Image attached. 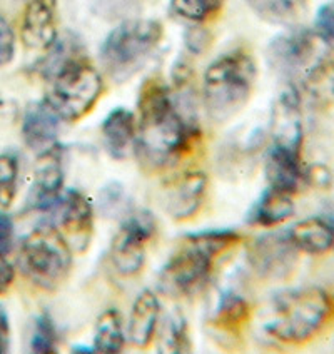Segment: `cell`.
<instances>
[{"instance_id": "6da1fadb", "label": "cell", "mask_w": 334, "mask_h": 354, "mask_svg": "<svg viewBox=\"0 0 334 354\" xmlns=\"http://www.w3.org/2000/svg\"><path fill=\"white\" fill-rule=\"evenodd\" d=\"M197 134V129L180 118L169 88L158 79H149L140 88L139 134L136 156L147 171H158L177 162Z\"/></svg>"}, {"instance_id": "7a4b0ae2", "label": "cell", "mask_w": 334, "mask_h": 354, "mask_svg": "<svg viewBox=\"0 0 334 354\" xmlns=\"http://www.w3.org/2000/svg\"><path fill=\"white\" fill-rule=\"evenodd\" d=\"M239 241L241 236L229 229L186 236V244L160 269L159 289L171 297H186L201 291L209 281L216 257Z\"/></svg>"}, {"instance_id": "3957f363", "label": "cell", "mask_w": 334, "mask_h": 354, "mask_svg": "<svg viewBox=\"0 0 334 354\" xmlns=\"http://www.w3.org/2000/svg\"><path fill=\"white\" fill-rule=\"evenodd\" d=\"M256 62L248 52L231 50L217 57L204 72V102L212 119L228 120L251 97L256 82Z\"/></svg>"}, {"instance_id": "277c9868", "label": "cell", "mask_w": 334, "mask_h": 354, "mask_svg": "<svg viewBox=\"0 0 334 354\" xmlns=\"http://www.w3.org/2000/svg\"><path fill=\"white\" fill-rule=\"evenodd\" d=\"M331 299L319 288L291 289L276 296L275 319L266 333L286 344H303L313 339L331 315Z\"/></svg>"}, {"instance_id": "5b68a950", "label": "cell", "mask_w": 334, "mask_h": 354, "mask_svg": "<svg viewBox=\"0 0 334 354\" xmlns=\"http://www.w3.org/2000/svg\"><path fill=\"white\" fill-rule=\"evenodd\" d=\"M102 88L104 82L98 69L77 55L52 75L46 102L60 119L75 122L94 109Z\"/></svg>"}, {"instance_id": "8992f818", "label": "cell", "mask_w": 334, "mask_h": 354, "mask_svg": "<svg viewBox=\"0 0 334 354\" xmlns=\"http://www.w3.org/2000/svg\"><path fill=\"white\" fill-rule=\"evenodd\" d=\"M163 39V26L158 20L134 19L115 27L100 47V60L114 79H127Z\"/></svg>"}, {"instance_id": "52a82bcc", "label": "cell", "mask_w": 334, "mask_h": 354, "mask_svg": "<svg viewBox=\"0 0 334 354\" xmlns=\"http://www.w3.org/2000/svg\"><path fill=\"white\" fill-rule=\"evenodd\" d=\"M24 272L44 289L59 288L72 269V249L57 227L50 224L35 227L20 246Z\"/></svg>"}, {"instance_id": "ba28073f", "label": "cell", "mask_w": 334, "mask_h": 354, "mask_svg": "<svg viewBox=\"0 0 334 354\" xmlns=\"http://www.w3.org/2000/svg\"><path fill=\"white\" fill-rule=\"evenodd\" d=\"M156 234V219L149 211L132 212L120 224L111 244V261L122 276H136L146 263V244Z\"/></svg>"}, {"instance_id": "9c48e42d", "label": "cell", "mask_w": 334, "mask_h": 354, "mask_svg": "<svg viewBox=\"0 0 334 354\" xmlns=\"http://www.w3.org/2000/svg\"><path fill=\"white\" fill-rule=\"evenodd\" d=\"M268 62L281 77H309L317 69L316 34L308 29H291L277 35L268 47Z\"/></svg>"}, {"instance_id": "30bf717a", "label": "cell", "mask_w": 334, "mask_h": 354, "mask_svg": "<svg viewBox=\"0 0 334 354\" xmlns=\"http://www.w3.org/2000/svg\"><path fill=\"white\" fill-rule=\"evenodd\" d=\"M296 251L288 231H283L257 237L249 249L248 257L257 274L279 279L295 266Z\"/></svg>"}, {"instance_id": "8fae6325", "label": "cell", "mask_w": 334, "mask_h": 354, "mask_svg": "<svg viewBox=\"0 0 334 354\" xmlns=\"http://www.w3.org/2000/svg\"><path fill=\"white\" fill-rule=\"evenodd\" d=\"M64 184L62 147L57 142L39 152L34 171V184L29 192L30 206L37 211L52 209L60 201Z\"/></svg>"}, {"instance_id": "7c38bea8", "label": "cell", "mask_w": 334, "mask_h": 354, "mask_svg": "<svg viewBox=\"0 0 334 354\" xmlns=\"http://www.w3.org/2000/svg\"><path fill=\"white\" fill-rule=\"evenodd\" d=\"M207 191V177L201 171H187L164 186L163 206L172 219L186 221L197 214Z\"/></svg>"}, {"instance_id": "4fadbf2b", "label": "cell", "mask_w": 334, "mask_h": 354, "mask_svg": "<svg viewBox=\"0 0 334 354\" xmlns=\"http://www.w3.org/2000/svg\"><path fill=\"white\" fill-rule=\"evenodd\" d=\"M59 223L62 227L60 232L66 237L72 251L84 252L91 246L92 232H94V212L82 192L71 189L60 199Z\"/></svg>"}, {"instance_id": "5bb4252c", "label": "cell", "mask_w": 334, "mask_h": 354, "mask_svg": "<svg viewBox=\"0 0 334 354\" xmlns=\"http://www.w3.org/2000/svg\"><path fill=\"white\" fill-rule=\"evenodd\" d=\"M27 49L49 50L57 40V0H30L20 27Z\"/></svg>"}, {"instance_id": "9a60e30c", "label": "cell", "mask_w": 334, "mask_h": 354, "mask_svg": "<svg viewBox=\"0 0 334 354\" xmlns=\"http://www.w3.org/2000/svg\"><path fill=\"white\" fill-rule=\"evenodd\" d=\"M269 186L295 196L308 186V167L303 166L301 151L272 144L266 160Z\"/></svg>"}, {"instance_id": "2e32d148", "label": "cell", "mask_w": 334, "mask_h": 354, "mask_svg": "<svg viewBox=\"0 0 334 354\" xmlns=\"http://www.w3.org/2000/svg\"><path fill=\"white\" fill-rule=\"evenodd\" d=\"M272 139L277 146L293 147L301 151L303 147V122H301L299 97L295 88L284 92L276 100L271 118Z\"/></svg>"}, {"instance_id": "e0dca14e", "label": "cell", "mask_w": 334, "mask_h": 354, "mask_svg": "<svg viewBox=\"0 0 334 354\" xmlns=\"http://www.w3.org/2000/svg\"><path fill=\"white\" fill-rule=\"evenodd\" d=\"M59 122L60 118L46 100L30 104L22 120V138L27 147L42 152L54 146L59 134Z\"/></svg>"}, {"instance_id": "ac0fdd59", "label": "cell", "mask_w": 334, "mask_h": 354, "mask_svg": "<svg viewBox=\"0 0 334 354\" xmlns=\"http://www.w3.org/2000/svg\"><path fill=\"white\" fill-rule=\"evenodd\" d=\"M160 315V304L158 296L146 289L136 297L127 323V335L131 343L138 348H146L156 335Z\"/></svg>"}, {"instance_id": "d6986e66", "label": "cell", "mask_w": 334, "mask_h": 354, "mask_svg": "<svg viewBox=\"0 0 334 354\" xmlns=\"http://www.w3.org/2000/svg\"><path fill=\"white\" fill-rule=\"evenodd\" d=\"M295 216V201L288 192L269 186L259 201L249 211L248 221L252 226L272 227L283 224Z\"/></svg>"}, {"instance_id": "ffe728a7", "label": "cell", "mask_w": 334, "mask_h": 354, "mask_svg": "<svg viewBox=\"0 0 334 354\" xmlns=\"http://www.w3.org/2000/svg\"><path fill=\"white\" fill-rule=\"evenodd\" d=\"M288 236L297 251H303L306 254H326L334 246L331 224L321 217H309L295 224L288 231Z\"/></svg>"}, {"instance_id": "44dd1931", "label": "cell", "mask_w": 334, "mask_h": 354, "mask_svg": "<svg viewBox=\"0 0 334 354\" xmlns=\"http://www.w3.org/2000/svg\"><path fill=\"white\" fill-rule=\"evenodd\" d=\"M102 139L106 151L114 159L126 158L129 146L136 139V119L127 109H114L102 122Z\"/></svg>"}, {"instance_id": "7402d4cb", "label": "cell", "mask_w": 334, "mask_h": 354, "mask_svg": "<svg viewBox=\"0 0 334 354\" xmlns=\"http://www.w3.org/2000/svg\"><path fill=\"white\" fill-rule=\"evenodd\" d=\"M251 319V306L234 291H224L212 316V324L228 335H239Z\"/></svg>"}, {"instance_id": "603a6c76", "label": "cell", "mask_w": 334, "mask_h": 354, "mask_svg": "<svg viewBox=\"0 0 334 354\" xmlns=\"http://www.w3.org/2000/svg\"><path fill=\"white\" fill-rule=\"evenodd\" d=\"M124 344H126V336H124L120 315L115 309H107L99 316L95 324L92 349L98 353L114 354L122 351Z\"/></svg>"}, {"instance_id": "cb8c5ba5", "label": "cell", "mask_w": 334, "mask_h": 354, "mask_svg": "<svg viewBox=\"0 0 334 354\" xmlns=\"http://www.w3.org/2000/svg\"><path fill=\"white\" fill-rule=\"evenodd\" d=\"M261 19L277 26L296 22L306 9V0H248Z\"/></svg>"}, {"instance_id": "d4e9b609", "label": "cell", "mask_w": 334, "mask_h": 354, "mask_svg": "<svg viewBox=\"0 0 334 354\" xmlns=\"http://www.w3.org/2000/svg\"><path fill=\"white\" fill-rule=\"evenodd\" d=\"M224 7V0H171V10L177 17L203 24L216 17Z\"/></svg>"}, {"instance_id": "484cf974", "label": "cell", "mask_w": 334, "mask_h": 354, "mask_svg": "<svg viewBox=\"0 0 334 354\" xmlns=\"http://www.w3.org/2000/svg\"><path fill=\"white\" fill-rule=\"evenodd\" d=\"M160 353H187L189 351V336L187 324L180 313L169 316L164 324L163 339L159 344Z\"/></svg>"}, {"instance_id": "4316f807", "label": "cell", "mask_w": 334, "mask_h": 354, "mask_svg": "<svg viewBox=\"0 0 334 354\" xmlns=\"http://www.w3.org/2000/svg\"><path fill=\"white\" fill-rule=\"evenodd\" d=\"M19 159L14 152L0 154V207L7 209L17 194Z\"/></svg>"}, {"instance_id": "83f0119b", "label": "cell", "mask_w": 334, "mask_h": 354, "mask_svg": "<svg viewBox=\"0 0 334 354\" xmlns=\"http://www.w3.org/2000/svg\"><path fill=\"white\" fill-rule=\"evenodd\" d=\"M57 329L49 315L37 316L34 323V331L30 337V351L37 354L57 353Z\"/></svg>"}, {"instance_id": "f1b7e54d", "label": "cell", "mask_w": 334, "mask_h": 354, "mask_svg": "<svg viewBox=\"0 0 334 354\" xmlns=\"http://www.w3.org/2000/svg\"><path fill=\"white\" fill-rule=\"evenodd\" d=\"M127 203L129 201L124 194V189L118 183L109 184L100 192V209L106 216H118L119 212H124Z\"/></svg>"}, {"instance_id": "f546056e", "label": "cell", "mask_w": 334, "mask_h": 354, "mask_svg": "<svg viewBox=\"0 0 334 354\" xmlns=\"http://www.w3.org/2000/svg\"><path fill=\"white\" fill-rule=\"evenodd\" d=\"M315 34L324 44L334 47V0L321 6L317 10L315 19Z\"/></svg>"}, {"instance_id": "4dcf8cb0", "label": "cell", "mask_w": 334, "mask_h": 354, "mask_svg": "<svg viewBox=\"0 0 334 354\" xmlns=\"http://www.w3.org/2000/svg\"><path fill=\"white\" fill-rule=\"evenodd\" d=\"M15 54V35L6 19L0 17V67L12 62Z\"/></svg>"}, {"instance_id": "1f68e13d", "label": "cell", "mask_w": 334, "mask_h": 354, "mask_svg": "<svg viewBox=\"0 0 334 354\" xmlns=\"http://www.w3.org/2000/svg\"><path fill=\"white\" fill-rule=\"evenodd\" d=\"M14 244V223L7 212L0 211V254H9Z\"/></svg>"}, {"instance_id": "d6a6232c", "label": "cell", "mask_w": 334, "mask_h": 354, "mask_svg": "<svg viewBox=\"0 0 334 354\" xmlns=\"http://www.w3.org/2000/svg\"><path fill=\"white\" fill-rule=\"evenodd\" d=\"M10 349V323L6 308L0 304V354L9 353Z\"/></svg>"}, {"instance_id": "836d02e7", "label": "cell", "mask_w": 334, "mask_h": 354, "mask_svg": "<svg viewBox=\"0 0 334 354\" xmlns=\"http://www.w3.org/2000/svg\"><path fill=\"white\" fill-rule=\"evenodd\" d=\"M15 279L14 266L6 259V254H0V295L9 291Z\"/></svg>"}, {"instance_id": "e575fe53", "label": "cell", "mask_w": 334, "mask_h": 354, "mask_svg": "<svg viewBox=\"0 0 334 354\" xmlns=\"http://www.w3.org/2000/svg\"><path fill=\"white\" fill-rule=\"evenodd\" d=\"M331 183V174L324 166L308 167V186L328 187Z\"/></svg>"}, {"instance_id": "d590c367", "label": "cell", "mask_w": 334, "mask_h": 354, "mask_svg": "<svg viewBox=\"0 0 334 354\" xmlns=\"http://www.w3.org/2000/svg\"><path fill=\"white\" fill-rule=\"evenodd\" d=\"M326 221H328V223L331 224V227H333V231H334V207L328 212V219H326Z\"/></svg>"}, {"instance_id": "8d00e7d4", "label": "cell", "mask_w": 334, "mask_h": 354, "mask_svg": "<svg viewBox=\"0 0 334 354\" xmlns=\"http://www.w3.org/2000/svg\"><path fill=\"white\" fill-rule=\"evenodd\" d=\"M331 95H333V99H334V77L331 79Z\"/></svg>"}]
</instances>
